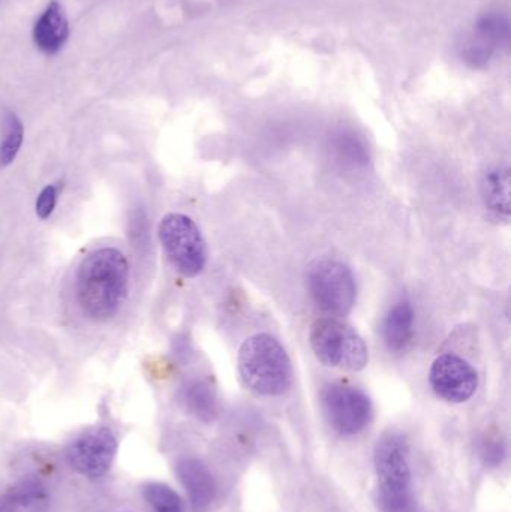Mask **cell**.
<instances>
[{
    "instance_id": "obj_1",
    "label": "cell",
    "mask_w": 511,
    "mask_h": 512,
    "mask_svg": "<svg viewBox=\"0 0 511 512\" xmlns=\"http://www.w3.org/2000/svg\"><path fill=\"white\" fill-rule=\"evenodd\" d=\"M128 282V259L119 249L90 252L81 261L75 282L81 310L95 321L113 318L128 294Z\"/></svg>"
},
{
    "instance_id": "obj_2",
    "label": "cell",
    "mask_w": 511,
    "mask_h": 512,
    "mask_svg": "<svg viewBox=\"0 0 511 512\" xmlns=\"http://www.w3.org/2000/svg\"><path fill=\"white\" fill-rule=\"evenodd\" d=\"M239 372L246 387L260 396H281L293 381L290 357L270 334H257L243 343Z\"/></svg>"
},
{
    "instance_id": "obj_3",
    "label": "cell",
    "mask_w": 511,
    "mask_h": 512,
    "mask_svg": "<svg viewBox=\"0 0 511 512\" xmlns=\"http://www.w3.org/2000/svg\"><path fill=\"white\" fill-rule=\"evenodd\" d=\"M383 512H419L411 493L408 444L398 433L378 439L374 453Z\"/></svg>"
},
{
    "instance_id": "obj_4",
    "label": "cell",
    "mask_w": 511,
    "mask_h": 512,
    "mask_svg": "<svg viewBox=\"0 0 511 512\" xmlns=\"http://www.w3.org/2000/svg\"><path fill=\"white\" fill-rule=\"evenodd\" d=\"M309 339L318 360L326 366L360 372L368 364V346L350 325L338 319H318Z\"/></svg>"
},
{
    "instance_id": "obj_5",
    "label": "cell",
    "mask_w": 511,
    "mask_h": 512,
    "mask_svg": "<svg viewBox=\"0 0 511 512\" xmlns=\"http://www.w3.org/2000/svg\"><path fill=\"white\" fill-rule=\"evenodd\" d=\"M159 240L173 267L185 277H197L206 267L207 249L195 222L170 213L159 224Z\"/></svg>"
},
{
    "instance_id": "obj_6",
    "label": "cell",
    "mask_w": 511,
    "mask_h": 512,
    "mask_svg": "<svg viewBox=\"0 0 511 512\" xmlns=\"http://www.w3.org/2000/svg\"><path fill=\"white\" fill-rule=\"evenodd\" d=\"M308 288L315 304L329 315H348L356 304V279L342 262L323 259L312 264Z\"/></svg>"
},
{
    "instance_id": "obj_7",
    "label": "cell",
    "mask_w": 511,
    "mask_h": 512,
    "mask_svg": "<svg viewBox=\"0 0 511 512\" xmlns=\"http://www.w3.org/2000/svg\"><path fill=\"white\" fill-rule=\"evenodd\" d=\"M321 403L330 426L344 436L363 432L372 418V403L359 388L330 384L321 391Z\"/></svg>"
},
{
    "instance_id": "obj_8",
    "label": "cell",
    "mask_w": 511,
    "mask_h": 512,
    "mask_svg": "<svg viewBox=\"0 0 511 512\" xmlns=\"http://www.w3.org/2000/svg\"><path fill=\"white\" fill-rule=\"evenodd\" d=\"M117 453V439L107 427L89 430L68 448L69 465L78 474L99 478L110 471Z\"/></svg>"
},
{
    "instance_id": "obj_9",
    "label": "cell",
    "mask_w": 511,
    "mask_h": 512,
    "mask_svg": "<svg viewBox=\"0 0 511 512\" xmlns=\"http://www.w3.org/2000/svg\"><path fill=\"white\" fill-rule=\"evenodd\" d=\"M429 381L435 394L450 403H464L474 396L479 387L476 369L458 355L438 357L431 367Z\"/></svg>"
},
{
    "instance_id": "obj_10",
    "label": "cell",
    "mask_w": 511,
    "mask_h": 512,
    "mask_svg": "<svg viewBox=\"0 0 511 512\" xmlns=\"http://www.w3.org/2000/svg\"><path fill=\"white\" fill-rule=\"evenodd\" d=\"M509 41V18L500 12H488L477 20L473 36L462 47V57L473 68H482Z\"/></svg>"
},
{
    "instance_id": "obj_11",
    "label": "cell",
    "mask_w": 511,
    "mask_h": 512,
    "mask_svg": "<svg viewBox=\"0 0 511 512\" xmlns=\"http://www.w3.org/2000/svg\"><path fill=\"white\" fill-rule=\"evenodd\" d=\"M177 477L186 490L192 510L204 512L216 496V481L203 462L185 457L177 463Z\"/></svg>"
},
{
    "instance_id": "obj_12",
    "label": "cell",
    "mask_w": 511,
    "mask_h": 512,
    "mask_svg": "<svg viewBox=\"0 0 511 512\" xmlns=\"http://www.w3.org/2000/svg\"><path fill=\"white\" fill-rule=\"evenodd\" d=\"M50 495L39 478L27 477L0 495V512H47Z\"/></svg>"
},
{
    "instance_id": "obj_13",
    "label": "cell",
    "mask_w": 511,
    "mask_h": 512,
    "mask_svg": "<svg viewBox=\"0 0 511 512\" xmlns=\"http://www.w3.org/2000/svg\"><path fill=\"white\" fill-rule=\"evenodd\" d=\"M68 33V18L62 6L57 2H51L36 21L33 39L39 50L47 54H56L65 45Z\"/></svg>"
},
{
    "instance_id": "obj_14",
    "label": "cell",
    "mask_w": 511,
    "mask_h": 512,
    "mask_svg": "<svg viewBox=\"0 0 511 512\" xmlns=\"http://www.w3.org/2000/svg\"><path fill=\"white\" fill-rule=\"evenodd\" d=\"M482 198L486 209L498 219L511 215V176L509 168L497 167L486 171L482 180Z\"/></svg>"
},
{
    "instance_id": "obj_15",
    "label": "cell",
    "mask_w": 511,
    "mask_h": 512,
    "mask_svg": "<svg viewBox=\"0 0 511 512\" xmlns=\"http://www.w3.org/2000/svg\"><path fill=\"white\" fill-rule=\"evenodd\" d=\"M414 334V309L410 301H399L387 313L383 324V337L392 352L408 348Z\"/></svg>"
},
{
    "instance_id": "obj_16",
    "label": "cell",
    "mask_w": 511,
    "mask_h": 512,
    "mask_svg": "<svg viewBox=\"0 0 511 512\" xmlns=\"http://www.w3.org/2000/svg\"><path fill=\"white\" fill-rule=\"evenodd\" d=\"M186 406L203 421H210L216 415V397L212 387L204 381H194L185 388Z\"/></svg>"
},
{
    "instance_id": "obj_17",
    "label": "cell",
    "mask_w": 511,
    "mask_h": 512,
    "mask_svg": "<svg viewBox=\"0 0 511 512\" xmlns=\"http://www.w3.org/2000/svg\"><path fill=\"white\" fill-rule=\"evenodd\" d=\"M24 128L17 114L6 111L3 119V138L0 143V167L12 164L23 144Z\"/></svg>"
},
{
    "instance_id": "obj_18",
    "label": "cell",
    "mask_w": 511,
    "mask_h": 512,
    "mask_svg": "<svg viewBox=\"0 0 511 512\" xmlns=\"http://www.w3.org/2000/svg\"><path fill=\"white\" fill-rule=\"evenodd\" d=\"M143 496L153 512H185L179 495L165 484H146L143 487Z\"/></svg>"
},
{
    "instance_id": "obj_19",
    "label": "cell",
    "mask_w": 511,
    "mask_h": 512,
    "mask_svg": "<svg viewBox=\"0 0 511 512\" xmlns=\"http://www.w3.org/2000/svg\"><path fill=\"white\" fill-rule=\"evenodd\" d=\"M57 203V188L54 185L45 186L36 200V215L41 219L50 218Z\"/></svg>"
},
{
    "instance_id": "obj_20",
    "label": "cell",
    "mask_w": 511,
    "mask_h": 512,
    "mask_svg": "<svg viewBox=\"0 0 511 512\" xmlns=\"http://www.w3.org/2000/svg\"><path fill=\"white\" fill-rule=\"evenodd\" d=\"M480 456L485 459L488 465L497 466L501 463L504 457V447L497 439H486L483 442L482 450H480Z\"/></svg>"
}]
</instances>
